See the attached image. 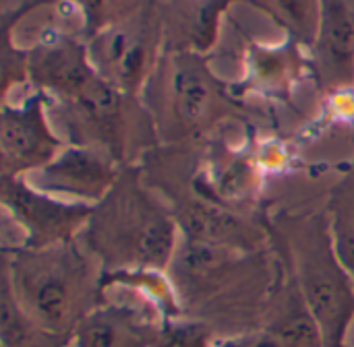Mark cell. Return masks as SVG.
<instances>
[{"mask_svg":"<svg viewBox=\"0 0 354 347\" xmlns=\"http://www.w3.org/2000/svg\"><path fill=\"white\" fill-rule=\"evenodd\" d=\"M280 271L272 246L243 250L180 236L166 275L180 313L209 325L220 339H230L263 327Z\"/></svg>","mask_w":354,"mask_h":347,"instance_id":"1","label":"cell"},{"mask_svg":"<svg viewBox=\"0 0 354 347\" xmlns=\"http://www.w3.org/2000/svg\"><path fill=\"white\" fill-rule=\"evenodd\" d=\"M197 52L166 50L147 79L141 101L147 108L162 147L199 145L226 126L255 120L236 87L224 81Z\"/></svg>","mask_w":354,"mask_h":347,"instance_id":"2","label":"cell"},{"mask_svg":"<svg viewBox=\"0 0 354 347\" xmlns=\"http://www.w3.org/2000/svg\"><path fill=\"white\" fill-rule=\"evenodd\" d=\"M79 240L100 261L104 275L166 273L180 230L166 201L133 166L120 170L110 192L93 207Z\"/></svg>","mask_w":354,"mask_h":347,"instance_id":"3","label":"cell"},{"mask_svg":"<svg viewBox=\"0 0 354 347\" xmlns=\"http://www.w3.org/2000/svg\"><path fill=\"white\" fill-rule=\"evenodd\" d=\"M272 248L297 281L324 347H353L354 277L342 263L324 209L284 211L268 219Z\"/></svg>","mask_w":354,"mask_h":347,"instance_id":"4","label":"cell"},{"mask_svg":"<svg viewBox=\"0 0 354 347\" xmlns=\"http://www.w3.org/2000/svg\"><path fill=\"white\" fill-rule=\"evenodd\" d=\"M0 275L39 325L66 337L104 294V269L81 240L46 248L2 246Z\"/></svg>","mask_w":354,"mask_h":347,"instance_id":"5","label":"cell"},{"mask_svg":"<svg viewBox=\"0 0 354 347\" xmlns=\"http://www.w3.org/2000/svg\"><path fill=\"white\" fill-rule=\"evenodd\" d=\"M201 145H160L139 163L147 184L170 207L180 236L243 250L270 248L268 221L230 211L209 192L201 170Z\"/></svg>","mask_w":354,"mask_h":347,"instance_id":"6","label":"cell"},{"mask_svg":"<svg viewBox=\"0 0 354 347\" xmlns=\"http://www.w3.org/2000/svg\"><path fill=\"white\" fill-rule=\"evenodd\" d=\"M48 106L54 128L66 145L95 149L120 168L139 166L160 147L141 97L108 85L100 75L75 95Z\"/></svg>","mask_w":354,"mask_h":347,"instance_id":"7","label":"cell"},{"mask_svg":"<svg viewBox=\"0 0 354 347\" xmlns=\"http://www.w3.org/2000/svg\"><path fill=\"white\" fill-rule=\"evenodd\" d=\"M93 70L112 87L141 95L158 60L166 52L162 23L145 2L133 14L87 37Z\"/></svg>","mask_w":354,"mask_h":347,"instance_id":"8","label":"cell"},{"mask_svg":"<svg viewBox=\"0 0 354 347\" xmlns=\"http://www.w3.org/2000/svg\"><path fill=\"white\" fill-rule=\"evenodd\" d=\"M0 180L6 221L21 232V242L10 246L46 248L79 240L93 207L54 199L33 188L25 176H2Z\"/></svg>","mask_w":354,"mask_h":347,"instance_id":"9","label":"cell"},{"mask_svg":"<svg viewBox=\"0 0 354 347\" xmlns=\"http://www.w3.org/2000/svg\"><path fill=\"white\" fill-rule=\"evenodd\" d=\"M64 139L50 118L48 97L27 89L19 99L2 101L0 112V170L2 176H29L48 166Z\"/></svg>","mask_w":354,"mask_h":347,"instance_id":"10","label":"cell"},{"mask_svg":"<svg viewBox=\"0 0 354 347\" xmlns=\"http://www.w3.org/2000/svg\"><path fill=\"white\" fill-rule=\"evenodd\" d=\"M311 81L324 99L354 91V0H319L309 46Z\"/></svg>","mask_w":354,"mask_h":347,"instance_id":"11","label":"cell"},{"mask_svg":"<svg viewBox=\"0 0 354 347\" xmlns=\"http://www.w3.org/2000/svg\"><path fill=\"white\" fill-rule=\"evenodd\" d=\"M120 170L95 149L66 145L48 166L25 178L33 188L54 199L95 207L110 192Z\"/></svg>","mask_w":354,"mask_h":347,"instance_id":"12","label":"cell"},{"mask_svg":"<svg viewBox=\"0 0 354 347\" xmlns=\"http://www.w3.org/2000/svg\"><path fill=\"white\" fill-rule=\"evenodd\" d=\"M29 87L58 101L81 91L97 72L91 66L87 39L62 33L27 48Z\"/></svg>","mask_w":354,"mask_h":347,"instance_id":"13","label":"cell"},{"mask_svg":"<svg viewBox=\"0 0 354 347\" xmlns=\"http://www.w3.org/2000/svg\"><path fill=\"white\" fill-rule=\"evenodd\" d=\"M158 14L166 50L209 56L220 39L226 12L243 0H145Z\"/></svg>","mask_w":354,"mask_h":347,"instance_id":"14","label":"cell"},{"mask_svg":"<svg viewBox=\"0 0 354 347\" xmlns=\"http://www.w3.org/2000/svg\"><path fill=\"white\" fill-rule=\"evenodd\" d=\"M309 75V52L292 37H284L280 43H253L245 46V81L234 85L236 91H255L261 95L288 99L299 81Z\"/></svg>","mask_w":354,"mask_h":347,"instance_id":"15","label":"cell"},{"mask_svg":"<svg viewBox=\"0 0 354 347\" xmlns=\"http://www.w3.org/2000/svg\"><path fill=\"white\" fill-rule=\"evenodd\" d=\"M71 341L73 337L56 335L39 325L0 275V347H71Z\"/></svg>","mask_w":354,"mask_h":347,"instance_id":"16","label":"cell"},{"mask_svg":"<svg viewBox=\"0 0 354 347\" xmlns=\"http://www.w3.org/2000/svg\"><path fill=\"white\" fill-rule=\"evenodd\" d=\"M243 4L259 10L284 35L309 50L317 31L319 0H243Z\"/></svg>","mask_w":354,"mask_h":347,"instance_id":"17","label":"cell"},{"mask_svg":"<svg viewBox=\"0 0 354 347\" xmlns=\"http://www.w3.org/2000/svg\"><path fill=\"white\" fill-rule=\"evenodd\" d=\"M326 213L338 255L354 277V157L326 199Z\"/></svg>","mask_w":354,"mask_h":347,"instance_id":"18","label":"cell"},{"mask_svg":"<svg viewBox=\"0 0 354 347\" xmlns=\"http://www.w3.org/2000/svg\"><path fill=\"white\" fill-rule=\"evenodd\" d=\"M220 335L205 323L185 315L164 321L156 347H214Z\"/></svg>","mask_w":354,"mask_h":347,"instance_id":"19","label":"cell"},{"mask_svg":"<svg viewBox=\"0 0 354 347\" xmlns=\"http://www.w3.org/2000/svg\"><path fill=\"white\" fill-rule=\"evenodd\" d=\"M71 2L79 8L85 21L87 37L133 14L139 6L145 4V0H71Z\"/></svg>","mask_w":354,"mask_h":347,"instance_id":"20","label":"cell"},{"mask_svg":"<svg viewBox=\"0 0 354 347\" xmlns=\"http://www.w3.org/2000/svg\"><path fill=\"white\" fill-rule=\"evenodd\" d=\"M56 0H0V21H2V29L12 27L21 17H25L27 12L52 4Z\"/></svg>","mask_w":354,"mask_h":347,"instance_id":"21","label":"cell"},{"mask_svg":"<svg viewBox=\"0 0 354 347\" xmlns=\"http://www.w3.org/2000/svg\"><path fill=\"white\" fill-rule=\"evenodd\" d=\"M247 347H295V346H290L286 339H282L280 335H276V333H272V331H268V329H259L257 333H253V335H251L249 346Z\"/></svg>","mask_w":354,"mask_h":347,"instance_id":"22","label":"cell"}]
</instances>
